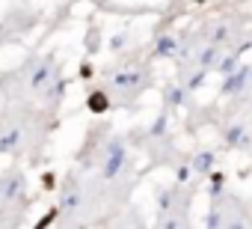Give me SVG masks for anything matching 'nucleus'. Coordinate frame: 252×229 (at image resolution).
Segmentation results:
<instances>
[{"instance_id":"f257e3e1","label":"nucleus","mask_w":252,"mask_h":229,"mask_svg":"<svg viewBox=\"0 0 252 229\" xmlns=\"http://www.w3.org/2000/svg\"><path fill=\"white\" fill-rule=\"evenodd\" d=\"M89 110H95V113H104V110H107V95H104V92H95V95H89Z\"/></svg>"}]
</instances>
